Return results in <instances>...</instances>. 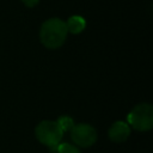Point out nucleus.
<instances>
[{"label": "nucleus", "instance_id": "f257e3e1", "mask_svg": "<svg viewBox=\"0 0 153 153\" xmlns=\"http://www.w3.org/2000/svg\"><path fill=\"white\" fill-rule=\"evenodd\" d=\"M66 22L60 18H50L45 20L39 30V39L42 44L48 49L60 48L67 38Z\"/></svg>", "mask_w": 153, "mask_h": 153}, {"label": "nucleus", "instance_id": "f03ea898", "mask_svg": "<svg viewBox=\"0 0 153 153\" xmlns=\"http://www.w3.org/2000/svg\"><path fill=\"white\" fill-rule=\"evenodd\" d=\"M127 123L137 131H147L153 127V106L149 103L135 105L127 115Z\"/></svg>", "mask_w": 153, "mask_h": 153}, {"label": "nucleus", "instance_id": "7ed1b4c3", "mask_svg": "<svg viewBox=\"0 0 153 153\" xmlns=\"http://www.w3.org/2000/svg\"><path fill=\"white\" fill-rule=\"evenodd\" d=\"M36 139L44 146L51 148L57 146L63 136V131L56 121L44 120L41 121L35 128Z\"/></svg>", "mask_w": 153, "mask_h": 153}, {"label": "nucleus", "instance_id": "20e7f679", "mask_svg": "<svg viewBox=\"0 0 153 153\" xmlns=\"http://www.w3.org/2000/svg\"><path fill=\"white\" fill-rule=\"evenodd\" d=\"M71 139L75 143L76 147H91L96 143L98 139V134L94 127L87 123H78L74 124L71 129Z\"/></svg>", "mask_w": 153, "mask_h": 153}, {"label": "nucleus", "instance_id": "39448f33", "mask_svg": "<svg viewBox=\"0 0 153 153\" xmlns=\"http://www.w3.org/2000/svg\"><path fill=\"white\" fill-rule=\"evenodd\" d=\"M108 135L112 142H116V143L124 142L130 135V127L124 121H116L109 128Z\"/></svg>", "mask_w": 153, "mask_h": 153}, {"label": "nucleus", "instance_id": "423d86ee", "mask_svg": "<svg viewBox=\"0 0 153 153\" xmlns=\"http://www.w3.org/2000/svg\"><path fill=\"white\" fill-rule=\"evenodd\" d=\"M66 26H67V31L68 32L78 35V33H80V32H82L85 30L86 20L80 16H72V17L68 18V20L66 23Z\"/></svg>", "mask_w": 153, "mask_h": 153}, {"label": "nucleus", "instance_id": "0eeeda50", "mask_svg": "<svg viewBox=\"0 0 153 153\" xmlns=\"http://www.w3.org/2000/svg\"><path fill=\"white\" fill-rule=\"evenodd\" d=\"M50 149L54 151L55 153H81L79 147L68 142H60L57 146L51 147Z\"/></svg>", "mask_w": 153, "mask_h": 153}, {"label": "nucleus", "instance_id": "6e6552de", "mask_svg": "<svg viewBox=\"0 0 153 153\" xmlns=\"http://www.w3.org/2000/svg\"><path fill=\"white\" fill-rule=\"evenodd\" d=\"M57 124L60 126V128L62 129V131H71V129L73 128L74 126V121L72 117H69L68 115H65V116H60L57 118Z\"/></svg>", "mask_w": 153, "mask_h": 153}, {"label": "nucleus", "instance_id": "1a4fd4ad", "mask_svg": "<svg viewBox=\"0 0 153 153\" xmlns=\"http://www.w3.org/2000/svg\"><path fill=\"white\" fill-rule=\"evenodd\" d=\"M23 1V4L25 5V6H27V7H33V6H36L38 2H39V0H22Z\"/></svg>", "mask_w": 153, "mask_h": 153}]
</instances>
